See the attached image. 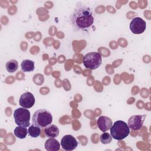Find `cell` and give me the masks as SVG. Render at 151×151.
Segmentation results:
<instances>
[{
  "instance_id": "cell-1",
  "label": "cell",
  "mask_w": 151,
  "mask_h": 151,
  "mask_svg": "<svg viewBox=\"0 0 151 151\" xmlns=\"http://www.w3.org/2000/svg\"><path fill=\"white\" fill-rule=\"evenodd\" d=\"M70 23L74 29L81 31L89 29L94 20L91 8L81 4L77 5L70 15Z\"/></svg>"
},
{
  "instance_id": "cell-2",
  "label": "cell",
  "mask_w": 151,
  "mask_h": 151,
  "mask_svg": "<svg viewBox=\"0 0 151 151\" xmlns=\"http://www.w3.org/2000/svg\"><path fill=\"white\" fill-rule=\"evenodd\" d=\"M110 130L111 136L117 140H122L125 139L130 133V129L127 124L122 120L115 122Z\"/></svg>"
},
{
  "instance_id": "cell-3",
  "label": "cell",
  "mask_w": 151,
  "mask_h": 151,
  "mask_svg": "<svg viewBox=\"0 0 151 151\" xmlns=\"http://www.w3.org/2000/svg\"><path fill=\"white\" fill-rule=\"evenodd\" d=\"M52 121V116L50 111L45 109L35 111L32 116V123L35 126L44 128L50 124Z\"/></svg>"
},
{
  "instance_id": "cell-4",
  "label": "cell",
  "mask_w": 151,
  "mask_h": 151,
  "mask_svg": "<svg viewBox=\"0 0 151 151\" xmlns=\"http://www.w3.org/2000/svg\"><path fill=\"white\" fill-rule=\"evenodd\" d=\"M102 62V57L99 52H90L83 57V63L86 68L95 70L99 68Z\"/></svg>"
},
{
  "instance_id": "cell-5",
  "label": "cell",
  "mask_w": 151,
  "mask_h": 151,
  "mask_svg": "<svg viewBox=\"0 0 151 151\" xmlns=\"http://www.w3.org/2000/svg\"><path fill=\"white\" fill-rule=\"evenodd\" d=\"M30 111L25 108L19 107L14 110V118L18 126L28 127L30 125Z\"/></svg>"
},
{
  "instance_id": "cell-6",
  "label": "cell",
  "mask_w": 151,
  "mask_h": 151,
  "mask_svg": "<svg viewBox=\"0 0 151 151\" xmlns=\"http://www.w3.org/2000/svg\"><path fill=\"white\" fill-rule=\"evenodd\" d=\"M146 28V23L142 18L135 17L130 23V29L134 34H140Z\"/></svg>"
},
{
  "instance_id": "cell-7",
  "label": "cell",
  "mask_w": 151,
  "mask_h": 151,
  "mask_svg": "<svg viewBox=\"0 0 151 151\" xmlns=\"http://www.w3.org/2000/svg\"><path fill=\"white\" fill-rule=\"evenodd\" d=\"M146 114L132 116L128 120L127 125L129 129L132 130H139L143 126L144 121L146 119Z\"/></svg>"
},
{
  "instance_id": "cell-8",
  "label": "cell",
  "mask_w": 151,
  "mask_h": 151,
  "mask_svg": "<svg viewBox=\"0 0 151 151\" xmlns=\"http://www.w3.org/2000/svg\"><path fill=\"white\" fill-rule=\"evenodd\" d=\"M62 148L66 151L74 150L78 146V142L76 138L70 134L65 135L61 140Z\"/></svg>"
},
{
  "instance_id": "cell-9",
  "label": "cell",
  "mask_w": 151,
  "mask_h": 151,
  "mask_svg": "<svg viewBox=\"0 0 151 151\" xmlns=\"http://www.w3.org/2000/svg\"><path fill=\"white\" fill-rule=\"evenodd\" d=\"M19 103L22 107L29 109L35 104V97L30 92L24 93L20 96Z\"/></svg>"
},
{
  "instance_id": "cell-10",
  "label": "cell",
  "mask_w": 151,
  "mask_h": 151,
  "mask_svg": "<svg viewBox=\"0 0 151 151\" xmlns=\"http://www.w3.org/2000/svg\"><path fill=\"white\" fill-rule=\"evenodd\" d=\"M97 127L103 132H106L110 129L113 124L112 120L107 116H101L99 117L97 121Z\"/></svg>"
},
{
  "instance_id": "cell-11",
  "label": "cell",
  "mask_w": 151,
  "mask_h": 151,
  "mask_svg": "<svg viewBox=\"0 0 151 151\" xmlns=\"http://www.w3.org/2000/svg\"><path fill=\"white\" fill-rule=\"evenodd\" d=\"M60 148V145L58 140L54 137L47 139L45 143V149L47 151H57Z\"/></svg>"
},
{
  "instance_id": "cell-12",
  "label": "cell",
  "mask_w": 151,
  "mask_h": 151,
  "mask_svg": "<svg viewBox=\"0 0 151 151\" xmlns=\"http://www.w3.org/2000/svg\"><path fill=\"white\" fill-rule=\"evenodd\" d=\"M59 129L55 124H49L44 129V133L47 137H56L59 135Z\"/></svg>"
},
{
  "instance_id": "cell-13",
  "label": "cell",
  "mask_w": 151,
  "mask_h": 151,
  "mask_svg": "<svg viewBox=\"0 0 151 151\" xmlns=\"http://www.w3.org/2000/svg\"><path fill=\"white\" fill-rule=\"evenodd\" d=\"M21 67L23 72H32L35 69L34 62L29 60H23L21 64Z\"/></svg>"
},
{
  "instance_id": "cell-14",
  "label": "cell",
  "mask_w": 151,
  "mask_h": 151,
  "mask_svg": "<svg viewBox=\"0 0 151 151\" xmlns=\"http://www.w3.org/2000/svg\"><path fill=\"white\" fill-rule=\"evenodd\" d=\"M14 133L17 137L22 139L26 137L28 133L27 127L18 126L15 128L14 130Z\"/></svg>"
},
{
  "instance_id": "cell-15",
  "label": "cell",
  "mask_w": 151,
  "mask_h": 151,
  "mask_svg": "<svg viewBox=\"0 0 151 151\" xmlns=\"http://www.w3.org/2000/svg\"><path fill=\"white\" fill-rule=\"evenodd\" d=\"M28 134L32 137L36 138L41 134V128L32 124L28 129Z\"/></svg>"
},
{
  "instance_id": "cell-16",
  "label": "cell",
  "mask_w": 151,
  "mask_h": 151,
  "mask_svg": "<svg viewBox=\"0 0 151 151\" xmlns=\"http://www.w3.org/2000/svg\"><path fill=\"white\" fill-rule=\"evenodd\" d=\"M6 69L9 73H14L17 71L18 67V61L15 60H10L6 64Z\"/></svg>"
},
{
  "instance_id": "cell-17",
  "label": "cell",
  "mask_w": 151,
  "mask_h": 151,
  "mask_svg": "<svg viewBox=\"0 0 151 151\" xmlns=\"http://www.w3.org/2000/svg\"><path fill=\"white\" fill-rule=\"evenodd\" d=\"M100 142H101V143L104 144V145H106V144H109L110 143L111 140H112V136H111V134L107 132H104L103 134H101L100 135Z\"/></svg>"
}]
</instances>
